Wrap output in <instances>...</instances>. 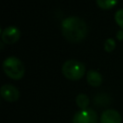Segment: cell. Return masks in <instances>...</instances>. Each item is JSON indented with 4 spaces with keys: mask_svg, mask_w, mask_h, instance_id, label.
Instances as JSON below:
<instances>
[{
    "mask_svg": "<svg viewBox=\"0 0 123 123\" xmlns=\"http://www.w3.org/2000/svg\"><path fill=\"white\" fill-rule=\"evenodd\" d=\"M0 94L2 98L8 102H14L19 98V90L10 84H6L1 86Z\"/></svg>",
    "mask_w": 123,
    "mask_h": 123,
    "instance_id": "6",
    "label": "cell"
},
{
    "mask_svg": "<svg viewBox=\"0 0 123 123\" xmlns=\"http://www.w3.org/2000/svg\"><path fill=\"white\" fill-rule=\"evenodd\" d=\"M61 29L63 37L71 42H78L82 40L85 38L88 31L85 20L75 15L65 17L62 21Z\"/></svg>",
    "mask_w": 123,
    "mask_h": 123,
    "instance_id": "1",
    "label": "cell"
},
{
    "mask_svg": "<svg viewBox=\"0 0 123 123\" xmlns=\"http://www.w3.org/2000/svg\"><path fill=\"white\" fill-rule=\"evenodd\" d=\"M2 66L6 75L13 80L21 79L25 72L23 62L14 56H10L6 58L3 62Z\"/></svg>",
    "mask_w": 123,
    "mask_h": 123,
    "instance_id": "2",
    "label": "cell"
},
{
    "mask_svg": "<svg viewBox=\"0 0 123 123\" xmlns=\"http://www.w3.org/2000/svg\"><path fill=\"white\" fill-rule=\"evenodd\" d=\"M86 81L92 86H99L102 83V75L98 71L90 69L86 72Z\"/></svg>",
    "mask_w": 123,
    "mask_h": 123,
    "instance_id": "8",
    "label": "cell"
},
{
    "mask_svg": "<svg viewBox=\"0 0 123 123\" xmlns=\"http://www.w3.org/2000/svg\"><path fill=\"white\" fill-rule=\"evenodd\" d=\"M96 2L102 9H111L117 3V0H96Z\"/></svg>",
    "mask_w": 123,
    "mask_h": 123,
    "instance_id": "10",
    "label": "cell"
},
{
    "mask_svg": "<svg viewBox=\"0 0 123 123\" xmlns=\"http://www.w3.org/2000/svg\"><path fill=\"white\" fill-rule=\"evenodd\" d=\"M114 20L115 22L123 29V9H118L114 13Z\"/></svg>",
    "mask_w": 123,
    "mask_h": 123,
    "instance_id": "11",
    "label": "cell"
},
{
    "mask_svg": "<svg viewBox=\"0 0 123 123\" xmlns=\"http://www.w3.org/2000/svg\"><path fill=\"white\" fill-rule=\"evenodd\" d=\"M86 71L85 64L78 60L70 59L63 62L62 66V72L63 76L69 80L76 81L80 80Z\"/></svg>",
    "mask_w": 123,
    "mask_h": 123,
    "instance_id": "3",
    "label": "cell"
},
{
    "mask_svg": "<svg viewBox=\"0 0 123 123\" xmlns=\"http://www.w3.org/2000/svg\"><path fill=\"white\" fill-rule=\"evenodd\" d=\"M72 123H98V115L92 109L80 110L74 114Z\"/></svg>",
    "mask_w": 123,
    "mask_h": 123,
    "instance_id": "4",
    "label": "cell"
},
{
    "mask_svg": "<svg viewBox=\"0 0 123 123\" xmlns=\"http://www.w3.org/2000/svg\"><path fill=\"white\" fill-rule=\"evenodd\" d=\"M20 37V31L15 26H8L1 33V40L5 43L12 44L18 40Z\"/></svg>",
    "mask_w": 123,
    "mask_h": 123,
    "instance_id": "5",
    "label": "cell"
},
{
    "mask_svg": "<svg viewBox=\"0 0 123 123\" xmlns=\"http://www.w3.org/2000/svg\"><path fill=\"white\" fill-rule=\"evenodd\" d=\"M104 47H105V50L108 51V52H111L114 49L115 47V40L111 37H109L105 40V43H104Z\"/></svg>",
    "mask_w": 123,
    "mask_h": 123,
    "instance_id": "12",
    "label": "cell"
},
{
    "mask_svg": "<svg viewBox=\"0 0 123 123\" xmlns=\"http://www.w3.org/2000/svg\"><path fill=\"white\" fill-rule=\"evenodd\" d=\"M116 37L118 38V39H123V29H120V30H118L117 32H116Z\"/></svg>",
    "mask_w": 123,
    "mask_h": 123,
    "instance_id": "13",
    "label": "cell"
},
{
    "mask_svg": "<svg viewBox=\"0 0 123 123\" xmlns=\"http://www.w3.org/2000/svg\"><path fill=\"white\" fill-rule=\"evenodd\" d=\"M76 104L77 106L81 109V110H85V109H87V106L89 104V98L86 94L85 93H80L76 96Z\"/></svg>",
    "mask_w": 123,
    "mask_h": 123,
    "instance_id": "9",
    "label": "cell"
},
{
    "mask_svg": "<svg viewBox=\"0 0 123 123\" xmlns=\"http://www.w3.org/2000/svg\"><path fill=\"white\" fill-rule=\"evenodd\" d=\"M100 123H122V117L117 111L109 109L102 112Z\"/></svg>",
    "mask_w": 123,
    "mask_h": 123,
    "instance_id": "7",
    "label": "cell"
}]
</instances>
